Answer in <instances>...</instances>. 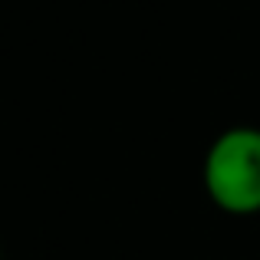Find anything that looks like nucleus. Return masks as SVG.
I'll list each match as a JSON object with an SVG mask.
<instances>
[{
  "label": "nucleus",
  "mask_w": 260,
  "mask_h": 260,
  "mask_svg": "<svg viewBox=\"0 0 260 260\" xmlns=\"http://www.w3.org/2000/svg\"><path fill=\"white\" fill-rule=\"evenodd\" d=\"M204 191L228 214L260 211V128H224L204 155Z\"/></svg>",
  "instance_id": "nucleus-1"
}]
</instances>
